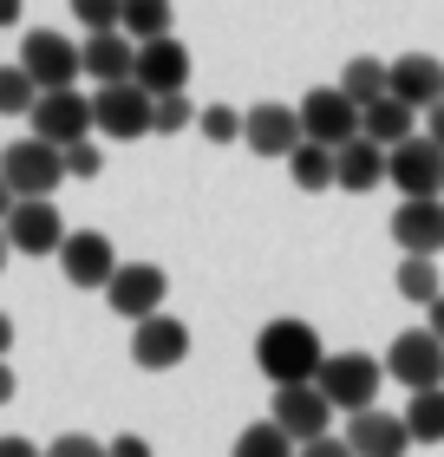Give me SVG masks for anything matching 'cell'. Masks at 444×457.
<instances>
[{"label": "cell", "mask_w": 444, "mask_h": 457, "mask_svg": "<svg viewBox=\"0 0 444 457\" xmlns=\"http://www.w3.org/2000/svg\"><path fill=\"white\" fill-rule=\"evenodd\" d=\"M256 366H262V379H274V386H314V379H321V366H327L321 327L294 320V314L268 320L256 334Z\"/></svg>", "instance_id": "cell-1"}, {"label": "cell", "mask_w": 444, "mask_h": 457, "mask_svg": "<svg viewBox=\"0 0 444 457\" xmlns=\"http://www.w3.org/2000/svg\"><path fill=\"white\" fill-rule=\"evenodd\" d=\"M392 372H386V360H373V353H327V366H321V386L327 399H333V411H373L379 405V386H386Z\"/></svg>", "instance_id": "cell-2"}, {"label": "cell", "mask_w": 444, "mask_h": 457, "mask_svg": "<svg viewBox=\"0 0 444 457\" xmlns=\"http://www.w3.org/2000/svg\"><path fill=\"white\" fill-rule=\"evenodd\" d=\"M0 177L13 183V196H53L66 183V151L46 137H13L0 151Z\"/></svg>", "instance_id": "cell-3"}, {"label": "cell", "mask_w": 444, "mask_h": 457, "mask_svg": "<svg viewBox=\"0 0 444 457\" xmlns=\"http://www.w3.org/2000/svg\"><path fill=\"white\" fill-rule=\"evenodd\" d=\"M151 112H157V98L144 92L138 79L92 92V124H98V137H112V144H138L144 131H151Z\"/></svg>", "instance_id": "cell-4"}, {"label": "cell", "mask_w": 444, "mask_h": 457, "mask_svg": "<svg viewBox=\"0 0 444 457\" xmlns=\"http://www.w3.org/2000/svg\"><path fill=\"white\" fill-rule=\"evenodd\" d=\"M0 228H7L13 255H59V248H66V236H72L53 196H20V203H13V216L0 222Z\"/></svg>", "instance_id": "cell-5"}, {"label": "cell", "mask_w": 444, "mask_h": 457, "mask_svg": "<svg viewBox=\"0 0 444 457\" xmlns=\"http://www.w3.org/2000/svg\"><path fill=\"white\" fill-rule=\"evenodd\" d=\"M20 66L39 79V92H59V86H79V72H86V46L66 33H27L20 39Z\"/></svg>", "instance_id": "cell-6"}, {"label": "cell", "mask_w": 444, "mask_h": 457, "mask_svg": "<svg viewBox=\"0 0 444 457\" xmlns=\"http://www.w3.org/2000/svg\"><path fill=\"white\" fill-rule=\"evenodd\" d=\"M163 295H171V275H163L157 262H124L118 275H112V287H105V301H112V314L118 320H151V314H163Z\"/></svg>", "instance_id": "cell-7"}, {"label": "cell", "mask_w": 444, "mask_h": 457, "mask_svg": "<svg viewBox=\"0 0 444 457\" xmlns=\"http://www.w3.org/2000/svg\"><path fill=\"white\" fill-rule=\"evenodd\" d=\"M386 372H392V386H406V392H431L444 386V340L431 334V327H418V334H398L386 346Z\"/></svg>", "instance_id": "cell-8"}, {"label": "cell", "mask_w": 444, "mask_h": 457, "mask_svg": "<svg viewBox=\"0 0 444 457\" xmlns=\"http://www.w3.org/2000/svg\"><path fill=\"white\" fill-rule=\"evenodd\" d=\"M33 137H46V144H79V137H98V124H92V98L79 92V86H59V92H39V105H33Z\"/></svg>", "instance_id": "cell-9"}, {"label": "cell", "mask_w": 444, "mask_h": 457, "mask_svg": "<svg viewBox=\"0 0 444 457\" xmlns=\"http://www.w3.org/2000/svg\"><path fill=\"white\" fill-rule=\"evenodd\" d=\"M294 112H301V131H307L314 144H327V151H340V144L359 137V105H353L340 86H314Z\"/></svg>", "instance_id": "cell-10"}, {"label": "cell", "mask_w": 444, "mask_h": 457, "mask_svg": "<svg viewBox=\"0 0 444 457\" xmlns=\"http://www.w3.org/2000/svg\"><path fill=\"white\" fill-rule=\"evenodd\" d=\"M386 183L398 196H444V144L438 137H406L386 163Z\"/></svg>", "instance_id": "cell-11"}, {"label": "cell", "mask_w": 444, "mask_h": 457, "mask_svg": "<svg viewBox=\"0 0 444 457\" xmlns=\"http://www.w3.org/2000/svg\"><path fill=\"white\" fill-rule=\"evenodd\" d=\"M268 419L281 425L294 445H307V438H327L333 399H327L321 386H274V411H268Z\"/></svg>", "instance_id": "cell-12"}, {"label": "cell", "mask_w": 444, "mask_h": 457, "mask_svg": "<svg viewBox=\"0 0 444 457\" xmlns=\"http://www.w3.org/2000/svg\"><path fill=\"white\" fill-rule=\"evenodd\" d=\"M189 360V327L177 314H151V320H138L131 327V366L144 372H171Z\"/></svg>", "instance_id": "cell-13"}, {"label": "cell", "mask_w": 444, "mask_h": 457, "mask_svg": "<svg viewBox=\"0 0 444 457\" xmlns=\"http://www.w3.org/2000/svg\"><path fill=\"white\" fill-rule=\"evenodd\" d=\"M59 268H66L72 287H112V275H118L124 262H118L112 236H98V228H72L66 248H59Z\"/></svg>", "instance_id": "cell-14"}, {"label": "cell", "mask_w": 444, "mask_h": 457, "mask_svg": "<svg viewBox=\"0 0 444 457\" xmlns=\"http://www.w3.org/2000/svg\"><path fill=\"white\" fill-rule=\"evenodd\" d=\"M138 86L151 92V98H177L183 86H189V46L177 33H163V39H144L138 46Z\"/></svg>", "instance_id": "cell-15"}, {"label": "cell", "mask_w": 444, "mask_h": 457, "mask_svg": "<svg viewBox=\"0 0 444 457\" xmlns=\"http://www.w3.org/2000/svg\"><path fill=\"white\" fill-rule=\"evenodd\" d=\"M392 242L406 248V255H431L438 262V248H444V196H398Z\"/></svg>", "instance_id": "cell-16"}, {"label": "cell", "mask_w": 444, "mask_h": 457, "mask_svg": "<svg viewBox=\"0 0 444 457\" xmlns=\"http://www.w3.org/2000/svg\"><path fill=\"white\" fill-rule=\"evenodd\" d=\"M347 445L359 457H406L412 451V425H406V411H353L347 419Z\"/></svg>", "instance_id": "cell-17"}, {"label": "cell", "mask_w": 444, "mask_h": 457, "mask_svg": "<svg viewBox=\"0 0 444 457\" xmlns=\"http://www.w3.org/2000/svg\"><path fill=\"white\" fill-rule=\"evenodd\" d=\"M307 131H301V112H294V105H274V98H268V105H256V112H248V131H242V144H248V151H256V157H294V144H301Z\"/></svg>", "instance_id": "cell-18"}, {"label": "cell", "mask_w": 444, "mask_h": 457, "mask_svg": "<svg viewBox=\"0 0 444 457\" xmlns=\"http://www.w3.org/2000/svg\"><path fill=\"white\" fill-rule=\"evenodd\" d=\"M392 98H406L412 112H431L444 98V59L431 53H398L392 59Z\"/></svg>", "instance_id": "cell-19"}, {"label": "cell", "mask_w": 444, "mask_h": 457, "mask_svg": "<svg viewBox=\"0 0 444 457\" xmlns=\"http://www.w3.org/2000/svg\"><path fill=\"white\" fill-rule=\"evenodd\" d=\"M131 72H138V39L124 27L86 33V79H98V86H124Z\"/></svg>", "instance_id": "cell-20"}, {"label": "cell", "mask_w": 444, "mask_h": 457, "mask_svg": "<svg viewBox=\"0 0 444 457\" xmlns=\"http://www.w3.org/2000/svg\"><path fill=\"white\" fill-rule=\"evenodd\" d=\"M333 157H340V190H353V196L379 190V183H386V163H392V151H386V144H373V137H353Z\"/></svg>", "instance_id": "cell-21"}, {"label": "cell", "mask_w": 444, "mask_h": 457, "mask_svg": "<svg viewBox=\"0 0 444 457\" xmlns=\"http://www.w3.org/2000/svg\"><path fill=\"white\" fill-rule=\"evenodd\" d=\"M288 177H294V190H307V196L340 190V157H333L327 144L301 137V144H294V157H288Z\"/></svg>", "instance_id": "cell-22"}, {"label": "cell", "mask_w": 444, "mask_h": 457, "mask_svg": "<svg viewBox=\"0 0 444 457\" xmlns=\"http://www.w3.org/2000/svg\"><path fill=\"white\" fill-rule=\"evenodd\" d=\"M412 118H418V112L406 105V98H392V92H386V98H373V105L359 112V137H373V144H386V151H398L406 137H418V131H412Z\"/></svg>", "instance_id": "cell-23"}, {"label": "cell", "mask_w": 444, "mask_h": 457, "mask_svg": "<svg viewBox=\"0 0 444 457\" xmlns=\"http://www.w3.org/2000/svg\"><path fill=\"white\" fill-rule=\"evenodd\" d=\"M340 92L353 98L359 112H366L373 98H386V92H392V66H386V59H366V53H359V59H347V72H340Z\"/></svg>", "instance_id": "cell-24"}, {"label": "cell", "mask_w": 444, "mask_h": 457, "mask_svg": "<svg viewBox=\"0 0 444 457\" xmlns=\"http://www.w3.org/2000/svg\"><path fill=\"white\" fill-rule=\"evenodd\" d=\"M118 27L144 46V39H163V33L177 27V7H171V0H124V20H118Z\"/></svg>", "instance_id": "cell-25"}, {"label": "cell", "mask_w": 444, "mask_h": 457, "mask_svg": "<svg viewBox=\"0 0 444 457\" xmlns=\"http://www.w3.org/2000/svg\"><path fill=\"white\" fill-rule=\"evenodd\" d=\"M406 425H412V445H444V386H431V392H412Z\"/></svg>", "instance_id": "cell-26"}, {"label": "cell", "mask_w": 444, "mask_h": 457, "mask_svg": "<svg viewBox=\"0 0 444 457\" xmlns=\"http://www.w3.org/2000/svg\"><path fill=\"white\" fill-rule=\"evenodd\" d=\"M33 105H39V79L20 66H0V118H33Z\"/></svg>", "instance_id": "cell-27"}, {"label": "cell", "mask_w": 444, "mask_h": 457, "mask_svg": "<svg viewBox=\"0 0 444 457\" xmlns=\"http://www.w3.org/2000/svg\"><path fill=\"white\" fill-rule=\"evenodd\" d=\"M229 457H301V445H294L274 419H262V425H248L242 438H236V451H229Z\"/></svg>", "instance_id": "cell-28"}, {"label": "cell", "mask_w": 444, "mask_h": 457, "mask_svg": "<svg viewBox=\"0 0 444 457\" xmlns=\"http://www.w3.org/2000/svg\"><path fill=\"white\" fill-rule=\"evenodd\" d=\"M392 281H398V295H406V301H418V307H431V301L444 295V287H438V262H431V255H406Z\"/></svg>", "instance_id": "cell-29"}, {"label": "cell", "mask_w": 444, "mask_h": 457, "mask_svg": "<svg viewBox=\"0 0 444 457\" xmlns=\"http://www.w3.org/2000/svg\"><path fill=\"white\" fill-rule=\"evenodd\" d=\"M197 124H203V137H209V144H236V137L248 131V118H242L236 105H203Z\"/></svg>", "instance_id": "cell-30"}, {"label": "cell", "mask_w": 444, "mask_h": 457, "mask_svg": "<svg viewBox=\"0 0 444 457\" xmlns=\"http://www.w3.org/2000/svg\"><path fill=\"white\" fill-rule=\"evenodd\" d=\"M72 20H86V33H112L124 20V0H66Z\"/></svg>", "instance_id": "cell-31"}, {"label": "cell", "mask_w": 444, "mask_h": 457, "mask_svg": "<svg viewBox=\"0 0 444 457\" xmlns=\"http://www.w3.org/2000/svg\"><path fill=\"white\" fill-rule=\"evenodd\" d=\"M197 124V112H189V98L177 92V98H157V112H151V131L157 137H177V131H189Z\"/></svg>", "instance_id": "cell-32"}, {"label": "cell", "mask_w": 444, "mask_h": 457, "mask_svg": "<svg viewBox=\"0 0 444 457\" xmlns=\"http://www.w3.org/2000/svg\"><path fill=\"white\" fill-rule=\"evenodd\" d=\"M98 170H105L98 137H79V144H66V177H98Z\"/></svg>", "instance_id": "cell-33"}, {"label": "cell", "mask_w": 444, "mask_h": 457, "mask_svg": "<svg viewBox=\"0 0 444 457\" xmlns=\"http://www.w3.org/2000/svg\"><path fill=\"white\" fill-rule=\"evenodd\" d=\"M46 457H112V445H98L92 431H66V438H53Z\"/></svg>", "instance_id": "cell-34"}, {"label": "cell", "mask_w": 444, "mask_h": 457, "mask_svg": "<svg viewBox=\"0 0 444 457\" xmlns=\"http://www.w3.org/2000/svg\"><path fill=\"white\" fill-rule=\"evenodd\" d=\"M301 457H359V451H353L347 438H333V431H327V438H307V445H301Z\"/></svg>", "instance_id": "cell-35"}, {"label": "cell", "mask_w": 444, "mask_h": 457, "mask_svg": "<svg viewBox=\"0 0 444 457\" xmlns=\"http://www.w3.org/2000/svg\"><path fill=\"white\" fill-rule=\"evenodd\" d=\"M112 457H151V445H144L138 431H118V438H112Z\"/></svg>", "instance_id": "cell-36"}, {"label": "cell", "mask_w": 444, "mask_h": 457, "mask_svg": "<svg viewBox=\"0 0 444 457\" xmlns=\"http://www.w3.org/2000/svg\"><path fill=\"white\" fill-rule=\"evenodd\" d=\"M0 457H46L33 438H0Z\"/></svg>", "instance_id": "cell-37"}, {"label": "cell", "mask_w": 444, "mask_h": 457, "mask_svg": "<svg viewBox=\"0 0 444 457\" xmlns=\"http://www.w3.org/2000/svg\"><path fill=\"white\" fill-rule=\"evenodd\" d=\"M425 137H438V144H444V98H438V105L425 112Z\"/></svg>", "instance_id": "cell-38"}, {"label": "cell", "mask_w": 444, "mask_h": 457, "mask_svg": "<svg viewBox=\"0 0 444 457\" xmlns=\"http://www.w3.org/2000/svg\"><path fill=\"white\" fill-rule=\"evenodd\" d=\"M20 13H27V0H0V27H13Z\"/></svg>", "instance_id": "cell-39"}, {"label": "cell", "mask_w": 444, "mask_h": 457, "mask_svg": "<svg viewBox=\"0 0 444 457\" xmlns=\"http://www.w3.org/2000/svg\"><path fill=\"white\" fill-rule=\"evenodd\" d=\"M13 386H20V379H13V366H7V360H0V405H7V399H13Z\"/></svg>", "instance_id": "cell-40"}, {"label": "cell", "mask_w": 444, "mask_h": 457, "mask_svg": "<svg viewBox=\"0 0 444 457\" xmlns=\"http://www.w3.org/2000/svg\"><path fill=\"white\" fill-rule=\"evenodd\" d=\"M13 203H20V196H13V183H7V177H0V222H7V216H13Z\"/></svg>", "instance_id": "cell-41"}, {"label": "cell", "mask_w": 444, "mask_h": 457, "mask_svg": "<svg viewBox=\"0 0 444 457\" xmlns=\"http://www.w3.org/2000/svg\"><path fill=\"white\" fill-rule=\"evenodd\" d=\"M425 327H431V334H438V340H444V295H438V301H431V320H425Z\"/></svg>", "instance_id": "cell-42"}, {"label": "cell", "mask_w": 444, "mask_h": 457, "mask_svg": "<svg viewBox=\"0 0 444 457\" xmlns=\"http://www.w3.org/2000/svg\"><path fill=\"white\" fill-rule=\"evenodd\" d=\"M7 346H13V320L0 314V360H7Z\"/></svg>", "instance_id": "cell-43"}, {"label": "cell", "mask_w": 444, "mask_h": 457, "mask_svg": "<svg viewBox=\"0 0 444 457\" xmlns=\"http://www.w3.org/2000/svg\"><path fill=\"white\" fill-rule=\"evenodd\" d=\"M7 255H13V242H7V228H0V268H7Z\"/></svg>", "instance_id": "cell-44"}]
</instances>
